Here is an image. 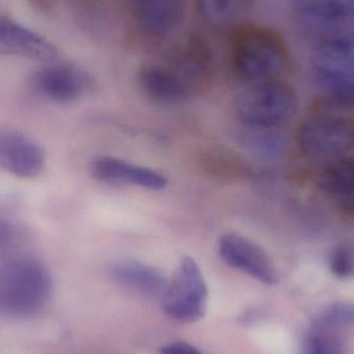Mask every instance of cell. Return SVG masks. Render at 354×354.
<instances>
[{
  "mask_svg": "<svg viewBox=\"0 0 354 354\" xmlns=\"http://www.w3.org/2000/svg\"><path fill=\"white\" fill-rule=\"evenodd\" d=\"M314 74L354 76V35H338L319 41L310 57Z\"/></svg>",
  "mask_w": 354,
  "mask_h": 354,
  "instance_id": "obj_14",
  "label": "cell"
},
{
  "mask_svg": "<svg viewBox=\"0 0 354 354\" xmlns=\"http://www.w3.org/2000/svg\"><path fill=\"white\" fill-rule=\"evenodd\" d=\"M88 75L70 64L48 66L33 77V87L46 99L55 103L77 101L89 86Z\"/></svg>",
  "mask_w": 354,
  "mask_h": 354,
  "instance_id": "obj_10",
  "label": "cell"
},
{
  "mask_svg": "<svg viewBox=\"0 0 354 354\" xmlns=\"http://www.w3.org/2000/svg\"><path fill=\"white\" fill-rule=\"evenodd\" d=\"M338 207L345 216L354 218V193L338 198Z\"/></svg>",
  "mask_w": 354,
  "mask_h": 354,
  "instance_id": "obj_25",
  "label": "cell"
},
{
  "mask_svg": "<svg viewBox=\"0 0 354 354\" xmlns=\"http://www.w3.org/2000/svg\"><path fill=\"white\" fill-rule=\"evenodd\" d=\"M109 276L120 286L149 297L163 295L168 284L161 270L138 260L113 262L109 268Z\"/></svg>",
  "mask_w": 354,
  "mask_h": 354,
  "instance_id": "obj_13",
  "label": "cell"
},
{
  "mask_svg": "<svg viewBox=\"0 0 354 354\" xmlns=\"http://www.w3.org/2000/svg\"><path fill=\"white\" fill-rule=\"evenodd\" d=\"M254 0H196L201 20L216 30H235L245 24Z\"/></svg>",
  "mask_w": 354,
  "mask_h": 354,
  "instance_id": "obj_15",
  "label": "cell"
},
{
  "mask_svg": "<svg viewBox=\"0 0 354 354\" xmlns=\"http://www.w3.org/2000/svg\"><path fill=\"white\" fill-rule=\"evenodd\" d=\"M162 354H203L193 345L181 341L167 343L162 346Z\"/></svg>",
  "mask_w": 354,
  "mask_h": 354,
  "instance_id": "obj_24",
  "label": "cell"
},
{
  "mask_svg": "<svg viewBox=\"0 0 354 354\" xmlns=\"http://www.w3.org/2000/svg\"><path fill=\"white\" fill-rule=\"evenodd\" d=\"M316 185L333 197L354 193V157L343 158L326 166L318 176Z\"/></svg>",
  "mask_w": 354,
  "mask_h": 354,
  "instance_id": "obj_19",
  "label": "cell"
},
{
  "mask_svg": "<svg viewBox=\"0 0 354 354\" xmlns=\"http://www.w3.org/2000/svg\"><path fill=\"white\" fill-rule=\"evenodd\" d=\"M18 233L14 224L0 214V255L10 252L15 247Z\"/></svg>",
  "mask_w": 354,
  "mask_h": 354,
  "instance_id": "obj_22",
  "label": "cell"
},
{
  "mask_svg": "<svg viewBox=\"0 0 354 354\" xmlns=\"http://www.w3.org/2000/svg\"><path fill=\"white\" fill-rule=\"evenodd\" d=\"M221 259L234 270H239L266 285L278 282V272L270 256L257 243L237 233L222 235L218 243Z\"/></svg>",
  "mask_w": 354,
  "mask_h": 354,
  "instance_id": "obj_6",
  "label": "cell"
},
{
  "mask_svg": "<svg viewBox=\"0 0 354 354\" xmlns=\"http://www.w3.org/2000/svg\"><path fill=\"white\" fill-rule=\"evenodd\" d=\"M232 32L231 66L241 80L252 83L270 80L288 66V45L274 28L245 23Z\"/></svg>",
  "mask_w": 354,
  "mask_h": 354,
  "instance_id": "obj_1",
  "label": "cell"
},
{
  "mask_svg": "<svg viewBox=\"0 0 354 354\" xmlns=\"http://www.w3.org/2000/svg\"><path fill=\"white\" fill-rule=\"evenodd\" d=\"M297 145L305 157L326 159L354 149V115L318 114L301 122Z\"/></svg>",
  "mask_w": 354,
  "mask_h": 354,
  "instance_id": "obj_5",
  "label": "cell"
},
{
  "mask_svg": "<svg viewBox=\"0 0 354 354\" xmlns=\"http://www.w3.org/2000/svg\"><path fill=\"white\" fill-rule=\"evenodd\" d=\"M91 171L95 178L105 183H124L149 189H161L167 185V179L160 172L109 156L97 158Z\"/></svg>",
  "mask_w": 354,
  "mask_h": 354,
  "instance_id": "obj_12",
  "label": "cell"
},
{
  "mask_svg": "<svg viewBox=\"0 0 354 354\" xmlns=\"http://www.w3.org/2000/svg\"><path fill=\"white\" fill-rule=\"evenodd\" d=\"M207 286L197 262L183 257L162 295L168 317L181 324L199 322L207 308Z\"/></svg>",
  "mask_w": 354,
  "mask_h": 354,
  "instance_id": "obj_4",
  "label": "cell"
},
{
  "mask_svg": "<svg viewBox=\"0 0 354 354\" xmlns=\"http://www.w3.org/2000/svg\"><path fill=\"white\" fill-rule=\"evenodd\" d=\"M289 3L301 20L354 19V0H289Z\"/></svg>",
  "mask_w": 354,
  "mask_h": 354,
  "instance_id": "obj_17",
  "label": "cell"
},
{
  "mask_svg": "<svg viewBox=\"0 0 354 354\" xmlns=\"http://www.w3.org/2000/svg\"><path fill=\"white\" fill-rule=\"evenodd\" d=\"M319 104L332 109L354 110V76L314 74Z\"/></svg>",
  "mask_w": 354,
  "mask_h": 354,
  "instance_id": "obj_16",
  "label": "cell"
},
{
  "mask_svg": "<svg viewBox=\"0 0 354 354\" xmlns=\"http://www.w3.org/2000/svg\"><path fill=\"white\" fill-rule=\"evenodd\" d=\"M52 293L47 268L30 257H15L0 264V312L28 316L45 307Z\"/></svg>",
  "mask_w": 354,
  "mask_h": 354,
  "instance_id": "obj_2",
  "label": "cell"
},
{
  "mask_svg": "<svg viewBox=\"0 0 354 354\" xmlns=\"http://www.w3.org/2000/svg\"><path fill=\"white\" fill-rule=\"evenodd\" d=\"M328 263L333 274L337 278L346 279L354 274V253L345 245H338L332 250Z\"/></svg>",
  "mask_w": 354,
  "mask_h": 354,
  "instance_id": "obj_21",
  "label": "cell"
},
{
  "mask_svg": "<svg viewBox=\"0 0 354 354\" xmlns=\"http://www.w3.org/2000/svg\"><path fill=\"white\" fill-rule=\"evenodd\" d=\"M183 15V0H149L134 6L135 32L147 43L163 41L178 27Z\"/></svg>",
  "mask_w": 354,
  "mask_h": 354,
  "instance_id": "obj_7",
  "label": "cell"
},
{
  "mask_svg": "<svg viewBox=\"0 0 354 354\" xmlns=\"http://www.w3.org/2000/svg\"><path fill=\"white\" fill-rule=\"evenodd\" d=\"M241 134V145L254 157L263 161H276L284 155L286 143L274 129L252 128Z\"/></svg>",
  "mask_w": 354,
  "mask_h": 354,
  "instance_id": "obj_18",
  "label": "cell"
},
{
  "mask_svg": "<svg viewBox=\"0 0 354 354\" xmlns=\"http://www.w3.org/2000/svg\"><path fill=\"white\" fill-rule=\"evenodd\" d=\"M45 163V151L30 137L17 131H0L2 169L21 178H32L43 171Z\"/></svg>",
  "mask_w": 354,
  "mask_h": 354,
  "instance_id": "obj_8",
  "label": "cell"
},
{
  "mask_svg": "<svg viewBox=\"0 0 354 354\" xmlns=\"http://www.w3.org/2000/svg\"><path fill=\"white\" fill-rule=\"evenodd\" d=\"M138 80L145 95L159 103H178L194 89L165 57L145 62L139 70Z\"/></svg>",
  "mask_w": 354,
  "mask_h": 354,
  "instance_id": "obj_9",
  "label": "cell"
},
{
  "mask_svg": "<svg viewBox=\"0 0 354 354\" xmlns=\"http://www.w3.org/2000/svg\"><path fill=\"white\" fill-rule=\"evenodd\" d=\"M307 354H343L335 341L326 337H313L308 346Z\"/></svg>",
  "mask_w": 354,
  "mask_h": 354,
  "instance_id": "obj_23",
  "label": "cell"
},
{
  "mask_svg": "<svg viewBox=\"0 0 354 354\" xmlns=\"http://www.w3.org/2000/svg\"><path fill=\"white\" fill-rule=\"evenodd\" d=\"M131 3L133 4V6H139V4L145 3V2L149 1V0H129Z\"/></svg>",
  "mask_w": 354,
  "mask_h": 354,
  "instance_id": "obj_26",
  "label": "cell"
},
{
  "mask_svg": "<svg viewBox=\"0 0 354 354\" xmlns=\"http://www.w3.org/2000/svg\"><path fill=\"white\" fill-rule=\"evenodd\" d=\"M351 324H354V304L340 303L330 306L317 319V326L322 328H340Z\"/></svg>",
  "mask_w": 354,
  "mask_h": 354,
  "instance_id": "obj_20",
  "label": "cell"
},
{
  "mask_svg": "<svg viewBox=\"0 0 354 354\" xmlns=\"http://www.w3.org/2000/svg\"><path fill=\"white\" fill-rule=\"evenodd\" d=\"M297 93L284 81L253 83L237 95L235 114L245 127L274 129L290 120L297 109Z\"/></svg>",
  "mask_w": 354,
  "mask_h": 354,
  "instance_id": "obj_3",
  "label": "cell"
},
{
  "mask_svg": "<svg viewBox=\"0 0 354 354\" xmlns=\"http://www.w3.org/2000/svg\"><path fill=\"white\" fill-rule=\"evenodd\" d=\"M0 53L46 62L57 56L48 39L4 16H0Z\"/></svg>",
  "mask_w": 354,
  "mask_h": 354,
  "instance_id": "obj_11",
  "label": "cell"
}]
</instances>
